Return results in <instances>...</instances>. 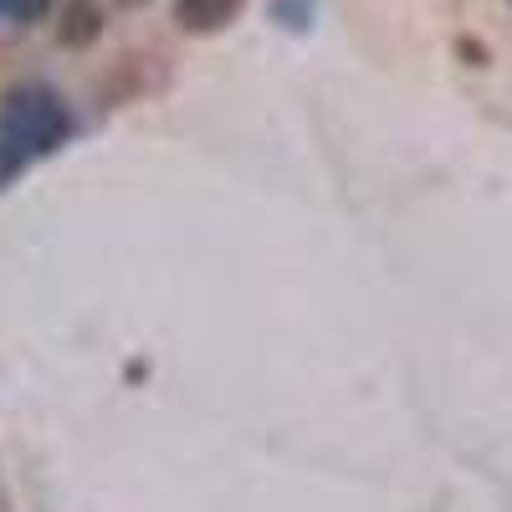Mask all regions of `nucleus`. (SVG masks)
Returning a JSON list of instances; mask_svg holds the SVG:
<instances>
[{"mask_svg":"<svg viewBox=\"0 0 512 512\" xmlns=\"http://www.w3.org/2000/svg\"><path fill=\"white\" fill-rule=\"evenodd\" d=\"M0 134H11L16 144H26L41 159V154H57L72 139V113L52 88L26 82V88L6 93V103H0Z\"/></svg>","mask_w":512,"mask_h":512,"instance_id":"1","label":"nucleus"},{"mask_svg":"<svg viewBox=\"0 0 512 512\" xmlns=\"http://www.w3.org/2000/svg\"><path fill=\"white\" fill-rule=\"evenodd\" d=\"M0 11H6V0H0Z\"/></svg>","mask_w":512,"mask_h":512,"instance_id":"7","label":"nucleus"},{"mask_svg":"<svg viewBox=\"0 0 512 512\" xmlns=\"http://www.w3.org/2000/svg\"><path fill=\"white\" fill-rule=\"evenodd\" d=\"M241 11V0H175V16L185 31H216Z\"/></svg>","mask_w":512,"mask_h":512,"instance_id":"2","label":"nucleus"},{"mask_svg":"<svg viewBox=\"0 0 512 512\" xmlns=\"http://www.w3.org/2000/svg\"><path fill=\"white\" fill-rule=\"evenodd\" d=\"M308 11H313V6H303V11H297V0H277V16H282L287 26H297V31L308 26Z\"/></svg>","mask_w":512,"mask_h":512,"instance_id":"6","label":"nucleus"},{"mask_svg":"<svg viewBox=\"0 0 512 512\" xmlns=\"http://www.w3.org/2000/svg\"><path fill=\"white\" fill-rule=\"evenodd\" d=\"M31 159H36V154H31L26 144H16L11 134H0V190H6V185L21 175V169H26Z\"/></svg>","mask_w":512,"mask_h":512,"instance_id":"4","label":"nucleus"},{"mask_svg":"<svg viewBox=\"0 0 512 512\" xmlns=\"http://www.w3.org/2000/svg\"><path fill=\"white\" fill-rule=\"evenodd\" d=\"M98 31H103L98 0H72V6L62 11V41H67V47H88Z\"/></svg>","mask_w":512,"mask_h":512,"instance_id":"3","label":"nucleus"},{"mask_svg":"<svg viewBox=\"0 0 512 512\" xmlns=\"http://www.w3.org/2000/svg\"><path fill=\"white\" fill-rule=\"evenodd\" d=\"M6 11H11L21 26H31V21H41V16L52 11V0H6Z\"/></svg>","mask_w":512,"mask_h":512,"instance_id":"5","label":"nucleus"}]
</instances>
